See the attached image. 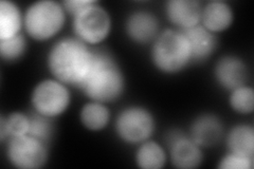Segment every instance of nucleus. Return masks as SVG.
I'll list each match as a JSON object with an SVG mask.
<instances>
[{
	"label": "nucleus",
	"instance_id": "obj_11",
	"mask_svg": "<svg viewBox=\"0 0 254 169\" xmlns=\"http://www.w3.org/2000/svg\"><path fill=\"white\" fill-rule=\"evenodd\" d=\"M125 33L129 40L137 45L153 44L160 34V23L154 13L136 11L126 19Z\"/></svg>",
	"mask_w": 254,
	"mask_h": 169
},
{
	"label": "nucleus",
	"instance_id": "obj_16",
	"mask_svg": "<svg viewBox=\"0 0 254 169\" xmlns=\"http://www.w3.org/2000/svg\"><path fill=\"white\" fill-rule=\"evenodd\" d=\"M228 152L254 159V128L249 124H238L230 129L226 138Z\"/></svg>",
	"mask_w": 254,
	"mask_h": 169
},
{
	"label": "nucleus",
	"instance_id": "obj_3",
	"mask_svg": "<svg viewBox=\"0 0 254 169\" xmlns=\"http://www.w3.org/2000/svg\"><path fill=\"white\" fill-rule=\"evenodd\" d=\"M154 67L163 74L174 75L192 63L188 39L184 32L168 29L160 32L150 50Z\"/></svg>",
	"mask_w": 254,
	"mask_h": 169
},
{
	"label": "nucleus",
	"instance_id": "obj_25",
	"mask_svg": "<svg viewBox=\"0 0 254 169\" xmlns=\"http://www.w3.org/2000/svg\"><path fill=\"white\" fill-rule=\"evenodd\" d=\"M95 2L97 1H94V0H65V1L62 2V4L65 11L72 16V17H74L75 15L88 9L89 6Z\"/></svg>",
	"mask_w": 254,
	"mask_h": 169
},
{
	"label": "nucleus",
	"instance_id": "obj_15",
	"mask_svg": "<svg viewBox=\"0 0 254 169\" xmlns=\"http://www.w3.org/2000/svg\"><path fill=\"white\" fill-rule=\"evenodd\" d=\"M234 22V12L228 2L214 0L202 5L200 25L213 34L222 33Z\"/></svg>",
	"mask_w": 254,
	"mask_h": 169
},
{
	"label": "nucleus",
	"instance_id": "obj_21",
	"mask_svg": "<svg viewBox=\"0 0 254 169\" xmlns=\"http://www.w3.org/2000/svg\"><path fill=\"white\" fill-rule=\"evenodd\" d=\"M229 105L231 109L238 114H252L254 110L253 88L246 85L230 92Z\"/></svg>",
	"mask_w": 254,
	"mask_h": 169
},
{
	"label": "nucleus",
	"instance_id": "obj_22",
	"mask_svg": "<svg viewBox=\"0 0 254 169\" xmlns=\"http://www.w3.org/2000/svg\"><path fill=\"white\" fill-rule=\"evenodd\" d=\"M30 115V127L28 134L33 138L50 145L55 133L53 118L38 114L36 112Z\"/></svg>",
	"mask_w": 254,
	"mask_h": 169
},
{
	"label": "nucleus",
	"instance_id": "obj_17",
	"mask_svg": "<svg viewBox=\"0 0 254 169\" xmlns=\"http://www.w3.org/2000/svg\"><path fill=\"white\" fill-rule=\"evenodd\" d=\"M25 25V15L13 1L2 0L0 2V40L21 34Z\"/></svg>",
	"mask_w": 254,
	"mask_h": 169
},
{
	"label": "nucleus",
	"instance_id": "obj_20",
	"mask_svg": "<svg viewBox=\"0 0 254 169\" xmlns=\"http://www.w3.org/2000/svg\"><path fill=\"white\" fill-rule=\"evenodd\" d=\"M30 115L23 112H12L7 116H0V141H5L17 136L26 135L29 132Z\"/></svg>",
	"mask_w": 254,
	"mask_h": 169
},
{
	"label": "nucleus",
	"instance_id": "obj_18",
	"mask_svg": "<svg viewBox=\"0 0 254 169\" xmlns=\"http://www.w3.org/2000/svg\"><path fill=\"white\" fill-rule=\"evenodd\" d=\"M110 111L106 104L86 103L79 111V122L86 130L99 132L104 130L110 122Z\"/></svg>",
	"mask_w": 254,
	"mask_h": 169
},
{
	"label": "nucleus",
	"instance_id": "obj_23",
	"mask_svg": "<svg viewBox=\"0 0 254 169\" xmlns=\"http://www.w3.org/2000/svg\"><path fill=\"white\" fill-rule=\"evenodd\" d=\"M27 47V39L22 34L0 40V57L6 62L17 61L25 56Z\"/></svg>",
	"mask_w": 254,
	"mask_h": 169
},
{
	"label": "nucleus",
	"instance_id": "obj_2",
	"mask_svg": "<svg viewBox=\"0 0 254 169\" xmlns=\"http://www.w3.org/2000/svg\"><path fill=\"white\" fill-rule=\"evenodd\" d=\"M125 88V76L117 59L107 51L93 49L90 70L79 90L89 101L107 105L120 99Z\"/></svg>",
	"mask_w": 254,
	"mask_h": 169
},
{
	"label": "nucleus",
	"instance_id": "obj_13",
	"mask_svg": "<svg viewBox=\"0 0 254 169\" xmlns=\"http://www.w3.org/2000/svg\"><path fill=\"white\" fill-rule=\"evenodd\" d=\"M164 11L176 30L186 31L200 25L202 4L197 0H170L165 3Z\"/></svg>",
	"mask_w": 254,
	"mask_h": 169
},
{
	"label": "nucleus",
	"instance_id": "obj_6",
	"mask_svg": "<svg viewBox=\"0 0 254 169\" xmlns=\"http://www.w3.org/2000/svg\"><path fill=\"white\" fill-rule=\"evenodd\" d=\"M31 104L36 113L50 118L59 117L70 107L69 87L55 78L44 79L32 91Z\"/></svg>",
	"mask_w": 254,
	"mask_h": 169
},
{
	"label": "nucleus",
	"instance_id": "obj_4",
	"mask_svg": "<svg viewBox=\"0 0 254 169\" xmlns=\"http://www.w3.org/2000/svg\"><path fill=\"white\" fill-rule=\"evenodd\" d=\"M66 18L67 12L62 2L39 0L28 6L23 28L31 39L35 42H48L63 30Z\"/></svg>",
	"mask_w": 254,
	"mask_h": 169
},
{
	"label": "nucleus",
	"instance_id": "obj_7",
	"mask_svg": "<svg viewBox=\"0 0 254 169\" xmlns=\"http://www.w3.org/2000/svg\"><path fill=\"white\" fill-rule=\"evenodd\" d=\"M113 20L108 11L99 2L72 17L74 36L89 47L99 46L109 36Z\"/></svg>",
	"mask_w": 254,
	"mask_h": 169
},
{
	"label": "nucleus",
	"instance_id": "obj_10",
	"mask_svg": "<svg viewBox=\"0 0 254 169\" xmlns=\"http://www.w3.org/2000/svg\"><path fill=\"white\" fill-rule=\"evenodd\" d=\"M249 68L244 59L235 55H225L214 67V78L227 91L246 86L249 80Z\"/></svg>",
	"mask_w": 254,
	"mask_h": 169
},
{
	"label": "nucleus",
	"instance_id": "obj_1",
	"mask_svg": "<svg viewBox=\"0 0 254 169\" xmlns=\"http://www.w3.org/2000/svg\"><path fill=\"white\" fill-rule=\"evenodd\" d=\"M93 49L75 36L64 37L55 43L47 55V67L53 78L79 89L88 74Z\"/></svg>",
	"mask_w": 254,
	"mask_h": 169
},
{
	"label": "nucleus",
	"instance_id": "obj_8",
	"mask_svg": "<svg viewBox=\"0 0 254 169\" xmlns=\"http://www.w3.org/2000/svg\"><path fill=\"white\" fill-rule=\"evenodd\" d=\"M6 158L17 169H39L49 160V145L29 134L6 141Z\"/></svg>",
	"mask_w": 254,
	"mask_h": 169
},
{
	"label": "nucleus",
	"instance_id": "obj_5",
	"mask_svg": "<svg viewBox=\"0 0 254 169\" xmlns=\"http://www.w3.org/2000/svg\"><path fill=\"white\" fill-rule=\"evenodd\" d=\"M115 129L122 142L138 146L149 140L155 132L156 118L145 107L129 106L117 116Z\"/></svg>",
	"mask_w": 254,
	"mask_h": 169
},
{
	"label": "nucleus",
	"instance_id": "obj_12",
	"mask_svg": "<svg viewBox=\"0 0 254 169\" xmlns=\"http://www.w3.org/2000/svg\"><path fill=\"white\" fill-rule=\"evenodd\" d=\"M225 134L222 120L213 113H203L194 118L189 136L198 146L211 148L218 145Z\"/></svg>",
	"mask_w": 254,
	"mask_h": 169
},
{
	"label": "nucleus",
	"instance_id": "obj_24",
	"mask_svg": "<svg viewBox=\"0 0 254 169\" xmlns=\"http://www.w3.org/2000/svg\"><path fill=\"white\" fill-rule=\"evenodd\" d=\"M253 167V159L228 152L222 157L217 165L219 169H251Z\"/></svg>",
	"mask_w": 254,
	"mask_h": 169
},
{
	"label": "nucleus",
	"instance_id": "obj_14",
	"mask_svg": "<svg viewBox=\"0 0 254 169\" xmlns=\"http://www.w3.org/2000/svg\"><path fill=\"white\" fill-rule=\"evenodd\" d=\"M182 32L188 39L192 62L202 63L209 60L217 50L218 38L216 34H213L201 25Z\"/></svg>",
	"mask_w": 254,
	"mask_h": 169
},
{
	"label": "nucleus",
	"instance_id": "obj_9",
	"mask_svg": "<svg viewBox=\"0 0 254 169\" xmlns=\"http://www.w3.org/2000/svg\"><path fill=\"white\" fill-rule=\"evenodd\" d=\"M170 161L175 168L195 169L203 162L202 148L182 130L173 129L165 138Z\"/></svg>",
	"mask_w": 254,
	"mask_h": 169
},
{
	"label": "nucleus",
	"instance_id": "obj_19",
	"mask_svg": "<svg viewBox=\"0 0 254 169\" xmlns=\"http://www.w3.org/2000/svg\"><path fill=\"white\" fill-rule=\"evenodd\" d=\"M134 162L141 169H161L168 162V155L160 144L147 140L138 145Z\"/></svg>",
	"mask_w": 254,
	"mask_h": 169
}]
</instances>
